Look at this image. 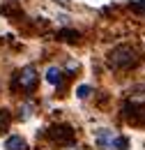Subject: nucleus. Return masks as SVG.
<instances>
[{
  "label": "nucleus",
  "mask_w": 145,
  "mask_h": 150,
  "mask_svg": "<svg viewBox=\"0 0 145 150\" xmlns=\"http://www.w3.org/2000/svg\"><path fill=\"white\" fill-rule=\"evenodd\" d=\"M138 58H141V53L134 46H120L115 53H111L108 62L115 69H131V67L138 65Z\"/></svg>",
  "instance_id": "obj_1"
},
{
  "label": "nucleus",
  "mask_w": 145,
  "mask_h": 150,
  "mask_svg": "<svg viewBox=\"0 0 145 150\" xmlns=\"http://www.w3.org/2000/svg\"><path fill=\"white\" fill-rule=\"evenodd\" d=\"M12 86H14V88H21L23 93L35 90V86H37V72H35V67H23V69L14 76Z\"/></svg>",
  "instance_id": "obj_2"
},
{
  "label": "nucleus",
  "mask_w": 145,
  "mask_h": 150,
  "mask_svg": "<svg viewBox=\"0 0 145 150\" xmlns=\"http://www.w3.org/2000/svg\"><path fill=\"white\" fill-rule=\"evenodd\" d=\"M74 132L69 125H55L49 129V139L53 141V143H67V141H72Z\"/></svg>",
  "instance_id": "obj_3"
},
{
  "label": "nucleus",
  "mask_w": 145,
  "mask_h": 150,
  "mask_svg": "<svg viewBox=\"0 0 145 150\" xmlns=\"http://www.w3.org/2000/svg\"><path fill=\"white\" fill-rule=\"evenodd\" d=\"M5 150H28V146H25V141L21 136H9L5 141Z\"/></svg>",
  "instance_id": "obj_4"
},
{
  "label": "nucleus",
  "mask_w": 145,
  "mask_h": 150,
  "mask_svg": "<svg viewBox=\"0 0 145 150\" xmlns=\"http://www.w3.org/2000/svg\"><path fill=\"white\" fill-rule=\"evenodd\" d=\"M60 79H62V72H60L58 67H49V69H46V81H49L51 86H60Z\"/></svg>",
  "instance_id": "obj_5"
},
{
  "label": "nucleus",
  "mask_w": 145,
  "mask_h": 150,
  "mask_svg": "<svg viewBox=\"0 0 145 150\" xmlns=\"http://www.w3.org/2000/svg\"><path fill=\"white\" fill-rule=\"evenodd\" d=\"M58 37H60V42H78L81 35H78V33H74V30H60V33H58Z\"/></svg>",
  "instance_id": "obj_6"
},
{
  "label": "nucleus",
  "mask_w": 145,
  "mask_h": 150,
  "mask_svg": "<svg viewBox=\"0 0 145 150\" xmlns=\"http://www.w3.org/2000/svg\"><path fill=\"white\" fill-rule=\"evenodd\" d=\"M97 141H99L101 146H111V141H113L111 129H99V132H97Z\"/></svg>",
  "instance_id": "obj_7"
},
{
  "label": "nucleus",
  "mask_w": 145,
  "mask_h": 150,
  "mask_svg": "<svg viewBox=\"0 0 145 150\" xmlns=\"http://www.w3.org/2000/svg\"><path fill=\"white\" fill-rule=\"evenodd\" d=\"M7 127H9V113H7V111H0V134L7 132Z\"/></svg>",
  "instance_id": "obj_8"
},
{
  "label": "nucleus",
  "mask_w": 145,
  "mask_h": 150,
  "mask_svg": "<svg viewBox=\"0 0 145 150\" xmlns=\"http://www.w3.org/2000/svg\"><path fill=\"white\" fill-rule=\"evenodd\" d=\"M76 93H78L81 99H83V97H90V86H78V90H76Z\"/></svg>",
  "instance_id": "obj_9"
}]
</instances>
